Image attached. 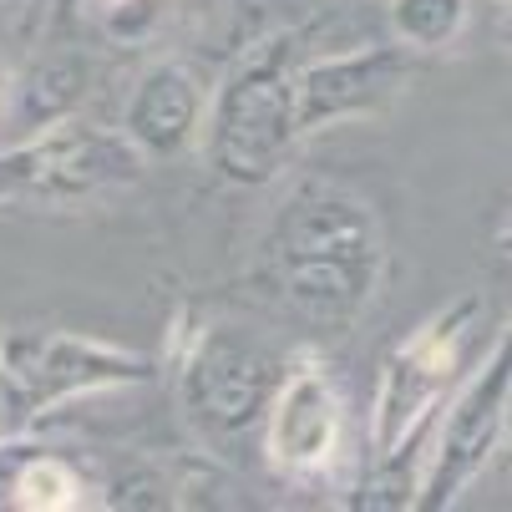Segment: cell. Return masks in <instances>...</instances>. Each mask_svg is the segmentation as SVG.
Returning <instances> with one entry per match:
<instances>
[{"instance_id": "cell-1", "label": "cell", "mask_w": 512, "mask_h": 512, "mask_svg": "<svg viewBox=\"0 0 512 512\" xmlns=\"http://www.w3.org/2000/svg\"><path fill=\"white\" fill-rule=\"evenodd\" d=\"M284 295L320 325H345L376 274V229L350 198H305L284 218Z\"/></svg>"}, {"instance_id": "cell-2", "label": "cell", "mask_w": 512, "mask_h": 512, "mask_svg": "<svg viewBox=\"0 0 512 512\" xmlns=\"http://www.w3.org/2000/svg\"><path fill=\"white\" fill-rule=\"evenodd\" d=\"M6 371L31 391V396H71V391H92L107 381H127L142 376V360L77 340V335H11L0 345Z\"/></svg>"}, {"instance_id": "cell-3", "label": "cell", "mask_w": 512, "mask_h": 512, "mask_svg": "<svg viewBox=\"0 0 512 512\" xmlns=\"http://www.w3.org/2000/svg\"><path fill=\"white\" fill-rule=\"evenodd\" d=\"M11 168L16 183H26L31 193L46 198H71V193H92L102 183H122L137 168V153L122 148V142L102 137V132H77V127H61L51 137H41L36 148H26L21 158L0 163Z\"/></svg>"}, {"instance_id": "cell-4", "label": "cell", "mask_w": 512, "mask_h": 512, "mask_svg": "<svg viewBox=\"0 0 512 512\" xmlns=\"http://www.w3.org/2000/svg\"><path fill=\"white\" fill-rule=\"evenodd\" d=\"M289 132H295V92L264 82V77H244L229 102H224V127H218V153L234 178H264L274 168V158L284 153Z\"/></svg>"}, {"instance_id": "cell-5", "label": "cell", "mask_w": 512, "mask_h": 512, "mask_svg": "<svg viewBox=\"0 0 512 512\" xmlns=\"http://www.w3.org/2000/svg\"><path fill=\"white\" fill-rule=\"evenodd\" d=\"M335 431H340V406L330 381L320 371L289 376L269 416V457L284 472H315L335 457Z\"/></svg>"}, {"instance_id": "cell-6", "label": "cell", "mask_w": 512, "mask_h": 512, "mask_svg": "<svg viewBox=\"0 0 512 512\" xmlns=\"http://www.w3.org/2000/svg\"><path fill=\"white\" fill-rule=\"evenodd\" d=\"M269 386V355L259 345L229 340V335H213L203 345V360L193 371V401L203 406L208 421L218 426H244Z\"/></svg>"}, {"instance_id": "cell-7", "label": "cell", "mask_w": 512, "mask_h": 512, "mask_svg": "<svg viewBox=\"0 0 512 512\" xmlns=\"http://www.w3.org/2000/svg\"><path fill=\"white\" fill-rule=\"evenodd\" d=\"M391 87V61L386 56H350V61H325L310 66L295 82V127L310 132L320 122H335L345 112H365Z\"/></svg>"}, {"instance_id": "cell-8", "label": "cell", "mask_w": 512, "mask_h": 512, "mask_svg": "<svg viewBox=\"0 0 512 512\" xmlns=\"http://www.w3.org/2000/svg\"><path fill=\"white\" fill-rule=\"evenodd\" d=\"M502 406H507V376L487 371L452 411L447 421V442H442V467H436V492H457L467 482V472L492 452V436L502 426Z\"/></svg>"}, {"instance_id": "cell-9", "label": "cell", "mask_w": 512, "mask_h": 512, "mask_svg": "<svg viewBox=\"0 0 512 512\" xmlns=\"http://www.w3.org/2000/svg\"><path fill=\"white\" fill-rule=\"evenodd\" d=\"M193 122H198V92H193V82L183 77L178 66L153 71V77L137 87L132 112H127L132 137L142 142V148H153V153L183 148L188 132H193Z\"/></svg>"}, {"instance_id": "cell-10", "label": "cell", "mask_w": 512, "mask_h": 512, "mask_svg": "<svg viewBox=\"0 0 512 512\" xmlns=\"http://www.w3.org/2000/svg\"><path fill=\"white\" fill-rule=\"evenodd\" d=\"M391 21L411 46H447L467 21V0H391Z\"/></svg>"}, {"instance_id": "cell-11", "label": "cell", "mask_w": 512, "mask_h": 512, "mask_svg": "<svg viewBox=\"0 0 512 512\" xmlns=\"http://www.w3.org/2000/svg\"><path fill=\"white\" fill-rule=\"evenodd\" d=\"M11 492H16L21 507H46V512L77 507V477H71L61 462H31V467H21V477H16Z\"/></svg>"}, {"instance_id": "cell-12", "label": "cell", "mask_w": 512, "mask_h": 512, "mask_svg": "<svg viewBox=\"0 0 512 512\" xmlns=\"http://www.w3.org/2000/svg\"><path fill=\"white\" fill-rule=\"evenodd\" d=\"M11 426V391H6V381H0V431Z\"/></svg>"}]
</instances>
